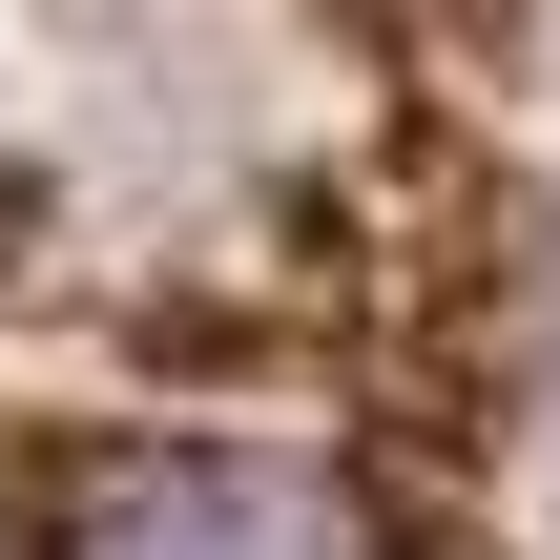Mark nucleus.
<instances>
[{
	"label": "nucleus",
	"mask_w": 560,
	"mask_h": 560,
	"mask_svg": "<svg viewBox=\"0 0 560 560\" xmlns=\"http://www.w3.org/2000/svg\"><path fill=\"white\" fill-rule=\"evenodd\" d=\"M0 560H457V520L374 436H62Z\"/></svg>",
	"instance_id": "1"
},
{
	"label": "nucleus",
	"mask_w": 560,
	"mask_h": 560,
	"mask_svg": "<svg viewBox=\"0 0 560 560\" xmlns=\"http://www.w3.org/2000/svg\"><path fill=\"white\" fill-rule=\"evenodd\" d=\"M457 560H478V540H457Z\"/></svg>",
	"instance_id": "2"
}]
</instances>
